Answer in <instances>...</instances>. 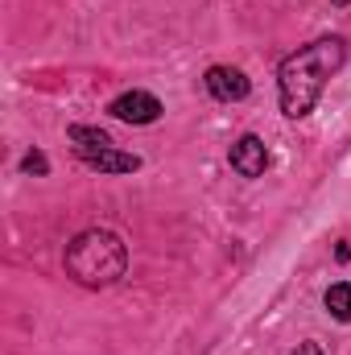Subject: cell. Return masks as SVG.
I'll return each mask as SVG.
<instances>
[{"label": "cell", "instance_id": "6da1fadb", "mask_svg": "<svg viewBox=\"0 0 351 355\" xmlns=\"http://www.w3.org/2000/svg\"><path fill=\"white\" fill-rule=\"evenodd\" d=\"M348 46L343 37H318L302 50H293L281 67H277V95H281V112L289 120H302L314 112V103L323 99L327 79L343 67Z\"/></svg>", "mask_w": 351, "mask_h": 355}, {"label": "cell", "instance_id": "7a4b0ae2", "mask_svg": "<svg viewBox=\"0 0 351 355\" xmlns=\"http://www.w3.org/2000/svg\"><path fill=\"white\" fill-rule=\"evenodd\" d=\"M67 277L83 289H108L128 272V248L116 232L108 227H87L67 244Z\"/></svg>", "mask_w": 351, "mask_h": 355}, {"label": "cell", "instance_id": "3957f363", "mask_svg": "<svg viewBox=\"0 0 351 355\" xmlns=\"http://www.w3.org/2000/svg\"><path fill=\"white\" fill-rule=\"evenodd\" d=\"M108 112L116 120H124V124H157L166 107H162V99L153 91H124V95H116L108 103Z\"/></svg>", "mask_w": 351, "mask_h": 355}, {"label": "cell", "instance_id": "277c9868", "mask_svg": "<svg viewBox=\"0 0 351 355\" xmlns=\"http://www.w3.org/2000/svg\"><path fill=\"white\" fill-rule=\"evenodd\" d=\"M203 87L211 99H219V103H240V99H248V75L244 71H236V67H211L207 75H203Z\"/></svg>", "mask_w": 351, "mask_h": 355}, {"label": "cell", "instance_id": "5b68a950", "mask_svg": "<svg viewBox=\"0 0 351 355\" xmlns=\"http://www.w3.org/2000/svg\"><path fill=\"white\" fill-rule=\"evenodd\" d=\"M232 170L240 178H261L268 170V145H264L257 132H244L232 145Z\"/></svg>", "mask_w": 351, "mask_h": 355}, {"label": "cell", "instance_id": "8992f818", "mask_svg": "<svg viewBox=\"0 0 351 355\" xmlns=\"http://www.w3.org/2000/svg\"><path fill=\"white\" fill-rule=\"evenodd\" d=\"M67 141L75 145V153L87 162V157H95V153H103V149H112L116 141L103 132V128H91V124H71L67 128Z\"/></svg>", "mask_w": 351, "mask_h": 355}, {"label": "cell", "instance_id": "52a82bcc", "mask_svg": "<svg viewBox=\"0 0 351 355\" xmlns=\"http://www.w3.org/2000/svg\"><path fill=\"white\" fill-rule=\"evenodd\" d=\"M83 166H91V170H99V174H132V170H141V157L137 153H124V149H103V153H95V157H87Z\"/></svg>", "mask_w": 351, "mask_h": 355}, {"label": "cell", "instance_id": "ba28073f", "mask_svg": "<svg viewBox=\"0 0 351 355\" xmlns=\"http://www.w3.org/2000/svg\"><path fill=\"white\" fill-rule=\"evenodd\" d=\"M323 302H327V314H331V318L351 322V281H335Z\"/></svg>", "mask_w": 351, "mask_h": 355}, {"label": "cell", "instance_id": "9c48e42d", "mask_svg": "<svg viewBox=\"0 0 351 355\" xmlns=\"http://www.w3.org/2000/svg\"><path fill=\"white\" fill-rule=\"evenodd\" d=\"M21 170H25V174L46 178V174H50V162H46V153H42V149H29V153L21 157Z\"/></svg>", "mask_w": 351, "mask_h": 355}, {"label": "cell", "instance_id": "30bf717a", "mask_svg": "<svg viewBox=\"0 0 351 355\" xmlns=\"http://www.w3.org/2000/svg\"><path fill=\"white\" fill-rule=\"evenodd\" d=\"M293 355H323V347H318V343H298Z\"/></svg>", "mask_w": 351, "mask_h": 355}, {"label": "cell", "instance_id": "8fae6325", "mask_svg": "<svg viewBox=\"0 0 351 355\" xmlns=\"http://www.w3.org/2000/svg\"><path fill=\"white\" fill-rule=\"evenodd\" d=\"M335 4H348V0H335Z\"/></svg>", "mask_w": 351, "mask_h": 355}]
</instances>
